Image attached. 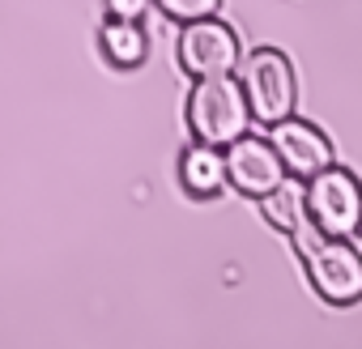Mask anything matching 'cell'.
<instances>
[{
  "instance_id": "cell-5",
  "label": "cell",
  "mask_w": 362,
  "mask_h": 349,
  "mask_svg": "<svg viewBox=\"0 0 362 349\" xmlns=\"http://www.w3.org/2000/svg\"><path fill=\"white\" fill-rule=\"evenodd\" d=\"M179 64L197 81H222L230 77V69H239V35L218 18L184 26V35H179Z\"/></svg>"
},
{
  "instance_id": "cell-6",
  "label": "cell",
  "mask_w": 362,
  "mask_h": 349,
  "mask_svg": "<svg viewBox=\"0 0 362 349\" xmlns=\"http://www.w3.org/2000/svg\"><path fill=\"white\" fill-rule=\"evenodd\" d=\"M226 174L243 196H256V201H269L273 192L286 188V166H281L273 141H264V136H243L239 145H230Z\"/></svg>"
},
{
  "instance_id": "cell-10",
  "label": "cell",
  "mask_w": 362,
  "mask_h": 349,
  "mask_svg": "<svg viewBox=\"0 0 362 349\" xmlns=\"http://www.w3.org/2000/svg\"><path fill=\"white\" fill-rule=\"evenodd\" d=\"M260 209H264V218H269L277 230H286V235H290V230H294V222H298V218H307V188L286 184V188H281V192H273Z\"/></svg>"
},
{
  "instance_id": "cell-1",
  "label": "cell",
  "mask_w": 362,
  "mask_h": 349,
  "mask_svg": "<svg viewBox=\"0 0 362 349\" xmlns=\"http://www.w3.org/2000/svg\"><path fill=\"white\" fill-rule=\"evenodd\" d=\"M290 243H294V252H298V260H303V268H307L311 290H315L324 302H332V307H354V302L362 298V256L354 252V243H341V239L324 235V230L311 222V213L294 222Z\"/></svg>"
},
{
  "instance_id": "cell-8",
  "label": "cell",
  "mask_w": 362,
  "mask_h": 349,
  "mask_svg": "<svg viewBox=\"0 0 362 349\" xmlns=\"http://www.w3.org/2000/svg\"><path fill=\"white\" fill-rule=\"evenodd\" d=\"M179 184H184L188 196L209 201L222 192V184H230L226 174V153L209 149V145H188L184 158H179Z\"/></svg>"
},
{
  "instance_id": "cell-11",
  "label": "cell",
  "mask_w": 362,
  "mask_h": 349,
  "mask_svg": "<svg viewBox=\"0 0 362 349\" xmlns=\"http://www.w3.org/2000/svg\"><path fill=\"white\" fill-rule=\"evenodd\" d=\"M162 13L175 18V22H184V26H197V22H209L218 13V0H166Z\"/></svg>"
},
{
  "instance_id": "cell-7",
  "label": "cell",
  "mask_w": 362,
  "mask_h": 349,
  "mask_svg": "<svg viewBox=\"0 0 362 349\" xmlns=\"http://www.w3.org/2000/svg\"><path fill=\"white\" fill-rule=\"evenodd\" d=\"M269 136H273V149H277L281 166H286L290 174H298V179L311 184L315 174L332 170V145H328V136H324L315 124H307V119H286V124H277Z\"/></svg>"
},
{
  "instance_id": "cell-2",
  "label": "cell",
  "mask_w": 362,
  "mask_h": 349,
  "mask_svg": "<svg viewBox=\"0 0 362 349\" xmlns=\"http://www.w3.org/2000/svg\"><path fill=\"white\" fill-rule=\"evenodd\" d=\"M247 119H252V102L243 94V85L235 77L222 81H197L188 94V128L197 136V145L209 149H230L247 136Z\"/></svg>"
},
{
  "instance_id": "cell-9",
  "label": "cell",
  "mask_w": 362,
  "mask_h": 349,
  "mask_svg": "<svg viewBox=\"0 0 362 349\" xmlns=\"http://www.w3.org/2000/svg\"><path fill=\"white\" fill-rule=\"evenodd\" d=\"M103 56L115 69H136L145 60V30L141 22H111L103 26Z\"/></svg>"
},
{
  "instance_id": "cell-4",
  "label": "cell",
  "mask_w": 362,
  "mask_h": 349,
  "mask_svg": "<svg viewBox=\"0 0 362 349\" xmlns=\"http://www.w3.org/2000/svg\"><path fill=\"white\" fill-rule=\"evenodd\" d=\"M243 94L252 102V115L264 124L294 119V69L277 47H260L243 64Z\"/></svg>"
},
{
  "instance_id": "cell-3",
  "label": "cell",
  "mask_w": 362,
  "mask_h": 349,
  "mask_svg": "<svg viewBox=\"0 0 362 349\" xmlns=\"http://www.w3.org/2000/svg\"><path fill=\"white\" fill-rule=\"evenodd\" d=\"M307 213L324 235L349 243L362 230V184H358V174L345 170V166H332V170L315 174L307 184Z\"/></svg>"
}]
</instances>
